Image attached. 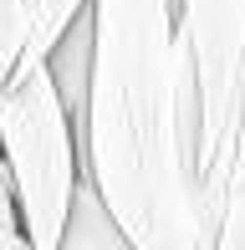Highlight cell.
<instances>
[{
  "instance_id": "3957f363",
  "label": "cell",
  "mask_w": 245,
  "mask_h": 250,
  "mask_svg": "<svg viewBox=\"0 0 245 250\" xmlns=\"http://www.w3.org/2000/svg\"><path fill=\"white\" fill-rule=\"evenodd\" d=\"M174 31L189 77V123L204 204L220 230L245 118V0H174Z\"/></svg>"
},
{
  "instance_id": "277c9868",
  "label": "cell",
  "mask_w": 245,
  "mask_h": 250,
  "mask_svg": "<svg viewBox=\"0 0 245 250\" xmlns=\"http://www.w3.org/2000/svg\"><path fill=\"white\" fill-rule=\"evenodd\" d=\"M87 5H92V0H41V21H36V36H31L26 62H31V66L46 62V56L61 46V36L87 16ZM26 62H20V66H26Z\"/></svg>"
},
{
  "instance_id": "7a4b0ae2",
  "label": "cell",
  "mask_w": 245,
  "mask_h": 250,
  "mask_svg": "<svg viewBox=\"0 0 245 250\" xmlns=\"http://www.w3.org/2000/svg\"><path fill=\"white\" fill-rule=\"evenodd\" d=\"M0 153H5L16 214L31 250H61L82 194V128L51 62L20 66L0 92Z\"/></svg>"
},
{
  "instance_id": "6da1fadb",
  "label": "cell",
  "mask_w": 245,
  "mask_h": 250,
  "mask_svg": "<svg viewBox=\"0 0 245 250\" xmlns=\"http://www.w3.org/2000/svg\"><path fill=\"white\" fill-rule=\"evenodd\" d=\"M82 174L133 250H215L174 0H92Z\"/></svg>"
}]
</instances>
